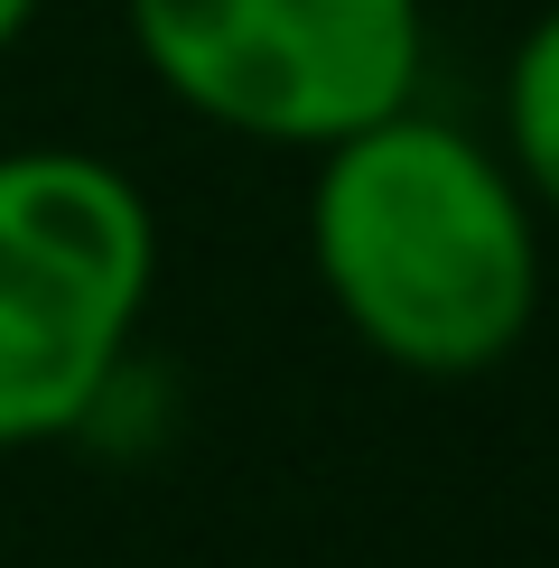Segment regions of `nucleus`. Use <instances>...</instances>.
<instances>
[{
    "instance_id": "1",
    "label": "nucleus",
    "mask_w": 559,
    "mask_h": 568,
    "mask_svg": "<svg viewBox=\"0 0 559 568\" xmlns=\"http://www.w3.org/2000/svg\"><path fill=\"white\" fill-rule=\"evenodd\" d=\"M308 271L383 364L466 383L541 317V205L495 140L402 103L317 150Z\"/></svg>"
},
{
    "instance_id": "2",
    "label": "nucleus",
    "mask_w": 559,
    "mask_h": 568,
    "mask_svg": "<svg viewBox=\"0 0 559 568\" xmlns=\"http://www.w3.org/2000/svg\"><path fill=\"white\" fill-rule=\"evenodd\" d=\"M159 290V215L93 150H0V447L75 438Z\"/></svg>"
},
{
    "instance_id": "3",
    "label": "nucleus",
    "mask_w": 559,
    "mask_h": 568,
    "mask_svg": "<svg viewBox=\"0 0 559 568\" xmlns=\"http://www.w3.org/2000/svg\"><path fill=\"white\" fill-rule=\"evenodd\" d=\"M131 47L169 103L262 150L326 140L419 103V0H122Z\"/></svg>"
},
{
    "instance_id": "4",
    "label": "nucleus",
    "mask_w": 559,
    "mask_h": 568,
    "mask_svg": "<svg viewBox=\"0 0 559 568\" xmlns=\"http://www.w3.org/2000/svg\"><path fill=\"white\" fill-rule=\"evenodd\" d=\"M504 169L559 224V10L531 19L504 65Z\"/></svg>"
},
{
    "instance_id": "5",
    "label": "nucleus",
    "mask_w": 559,
    "mask_h": 568,
    "mask_svg": "<svg viewBox=\"0 0 559 568\" xmlns=\"http://www.w3.org/2000/svg\"><path fill=\"white\" fill-rule=\"evenodd\" d=\"M38 10H47V0H0V57L29 38V19H38Z\"/></svg>"
}]
</instances>
